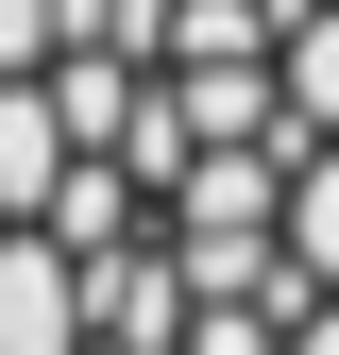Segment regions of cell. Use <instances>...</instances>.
<instances>
[{
  "label": "cell",
  "mask_w": 339,
  "mask_h": 355,
  "mask_svg": "<svg viewBox=\"0 0 339 355\" xmlns=\"http://www.w3.org/2000/svg\"><path fill=\"white\" fill-rule=\"evenodd\" d=\"M0 355H339V0H0Z\"/></svg>",
  "instance_id": "cell-1"
}]
</instances>
